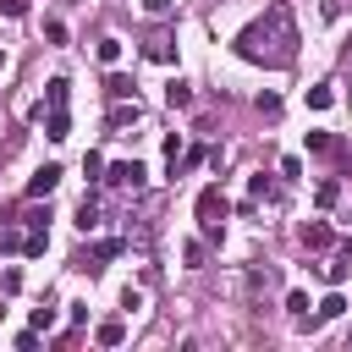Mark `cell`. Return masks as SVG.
Wrapping results in <instances>:
<instances>
[{"label":"cell","mask_w":352,"mask_h":352,"mask_svg":"<svg viewBox=\"0 0 352 352\" xmlns=\"http://www.w3.org/2000/svg\"><path fill=\"white\" fill-rule=\"evenodd\" d=\"M297 16H292V6L286 0H275V6H264L242 33H236V55L242 60H253V66H292L297 60Z\"/></svg>","instance_id":"6da1fadb"},{"label":"cell","mask_w":352,"mask_h":352,"mask_svg":"<svg viewBox=\"0 0 352 352\" xmlns=\"http://www.w3.org/2000/svg\"><path fill=\"white\" fill-rule=\"evenodd\" d=\"M226 214H231V198L220 187H204L198 192V226H204V236H220V220Z\"/></svg>","instance_id":"7a4b0ae2"},{"label":"cell","mask_w":352,"mask_h":352,"mask_svg":"<svg viewBox=\"0 0 352 352\" xmlns=\"http://www.w3.org/2000/svg\"><path fill=\"white\" fill-rule=\"evenodd\" d=\"M99 182H104V187H121V192H138V187L148 182V170H143L138 160H116V165H110Z\"/></svg>","instance_id":"3957f363"},{"label":"cell","mask_w":352,"mask_h":352,"mask_svg":"<svg viewBox=\"0 0 352 352\" xmlns=\"http://www.w3.org/2000/svg\"><path fill=\"white\" fill-rule=\"evenodd\" d=\"M121 248H126L121 236H104V242H94V248H82V253H77V270H104V258H116Z\"/></svg>","instance_id":"277c9868"},{"label":"cell","mask_w":352,"mask_h":352,"mask_svg":"<svg viewBox=\"0 0 352 352\" xmlns=\"http://www.w3.org/2000/svg\"><path fill=\"white\" fill-rule=\"evenodd\" d=\"M60 187V165H38L33 176H28V198H50Z\"/></svg>","instance_id":"5b68a950"},{"label":"cell","mask_w":352,"mask_h":352,"mask_svg":"<svg viewBox=\"0 0 352 352\" xmlns=\"http://www.w3.org/2000/svg\"><path fill=\"white\" fill-rule=\"evenodd\" d=\"M44 138H72V116H66V104H50V116H44Z\"/></svg>","instance_id":"8992f818"},{"label":"cell","mask_w":352,"mask_h":352,"mask_svg":"<svg viewBox=\"0 0 352 352\" xmlns=\"http://www.w3.org/2000/svg\"><path fill=\"white\" fill-rule=\"evenodd\" d=\"M330 242H336V231H330L324 220H308V226H302V248L319 253V248H330Z\"/></svg>","instance_id":"52a82bcc"},{"label":"cell","mask_w":352,"mask_h":352,"mask_svg":"<svg viewBox=\"0 0 352 352\" xmlns=\"http://www.w3.org/2000/svg\"><path fill=\"white\" fill-rule=\"evenodd\" d=\"M143 55H148V60H160V66H165V60H176V44H170V38H165V33H154V38H143Z\"/></svg>","instance_id":"ba28073f"},{"label":"cell","mask_w":352,"mask_h":352,"mask_svg":"<svg viewBox=\"0 0 352 352\" xmlns=\"http://www.w3.org/2000/svg\"><path fill=\"white\" fill-rule=\"evenodd\" d=\"M138 121V99H116L110 104V132H121V126H132Z\"/></svg>","instance_id":"9c48e42d"},{"label":"cell","mask_w":352,"mask_h":352,"mask_svg":"<svg viewBox=\"0 0 352 352\" xmlns=\"http://www.w3.org/2000/svg\"><path fill=\"white\" fill-rule=\"evenodd\" d=\"M94 341H99V346H121V341H126V319H104V324L94 330Z\"/></svg>","instance_id":"30bf717a"},{"label":"cell","mask_w":352,"mask_h":352,"mask_svg":"<svg viewBox=\"0 0 352 352\" xmlns=\"http://www.w3.org/2000/svg\"><path fill=\"white\" fill-rule=\"evenodd\" d=\"M165 104H170V110H187V104H192V88H187L182 77H170V82H165Z\"/></svg>","instance_id":"8fae6325"},{"label":"cell","mask_w":352,"mask_h":352,"mask_svg":"<svg viewBox=\"0 0 352 352\" xmlns=\"http://www.w3.org/2000/svg\"><path fill=\"white\" fill-rule=\"evenodd\" d=\"M314 204H319V209H336V204H341V182H336V176H324V182L314 187Z\"/></svg>","instance_id":"7c38bea8"},{"label":"cell","mask_w":352,"mask_h":352,"mask_svg":"<svg viewBox=\"0 0 352 352\" xmlns=\"http://www.w3.org/2000/svg\"><path fill=\"white\" fill-rule=\"evenodd\" d=\"M77 231H82V236H88V231H99V204H94V198H82V204H77Z\"/></svg>","instance_id":"4fadbf2b"},{"label":"cell","mask_w":352,"mask_h":352,"mask_svg":"<svg viewBox=\"0 0 352 352\" xmlns=\"http://www.w3.org/2000/svg\"><path fill=\"white\" fill-rule=\"evenodd\" d=\"M104 94H110V99H132V77H126V72H110V77H104Z\"/></svg>","instance_id":"5bb4252c"},{"label":"cell","mask_w":352,"mask_h":352,"mask_svg":"<svg viewBox=\"0 0 352 352\" xmlns=\"http://www.w3.org/2000/svg\"><path fill=\"white\" fill-rule=\"evenodd\" d=\"M66 99H72V82L66 77H50L44 82V104H66Z\"/></svg>","instance_id":"9a60e30c"},{"label":"cell","mask_w":352,"mask_h":352,"mask_svg":"<svg viewBox=\"0 0 352 352\" xmlns=\"http://www.w3.org/2000/svg\"><path fill=\"white\" fill-rule=\"evenodd\" d=\"M330 104H336L330 82H314V88H308V110H330Z\"/></svg>","instance_id":"2e32d148"},{"label":"cell","mask_w":352,"mask_h":352,"mask_svg":"<svg viewBox=\"0 0 352 352\" xmlns=\"http://www.w3.org/2000/svg\"><path fill=\"white\" fill-rule=\"evenodd\" d=\"M308 154H341V143L330 132H308Z\"/></svg>","instance_id":"e0dca14e"},{"label":"cell","mask_w":352,"mask_h":352,"mask_svg":"<svg viewBox=\"0 0 352 352\" xmlns=\"http://www.w3.org/2000/svg\"><path fill=\"white\" fill-rule=\"evenodd\" d=\"M94 55H99L104 66H116V60H121V38H99V44H94Z\"/></svg>","instance_id":"ac0fdd59"},{"label":"cell","mask_w":352,"mask_h":352,"mask_svg":"<svg viewBox=\"0 0 352 352\" xmlns=\"http://www.w3.org/2000/svg\"><path fill=\"white\" fill-rule=\"evenodd\" d=\"M44 248H50V231H28V236H22V253H28V258H38Z\"/></svg>","instance_id":"d6986e66"},{"label":"cell","mask_w":352,"mask_h":352,"mask_svg":"<svg viewBox=\"0 0 352 352\" xmlns=\"http://www.w3.org/2000/svg\"><path fill=\"white\" fill-rule=\"evenodd\" d=\"M341 314H346V297H341V292H330V297L319 302V319H341Z\"/></svg>","instance_id":"ffe728a7"},{"label":"cell","mask_w":352,"mask_h":352,"mask_svg":"<svg viewBox=\"0 0 352 352\" xmlns=\"http://www.w3.org/2000/svg\"><path fill=\"white\" fill-rule=\"evenodd\" d=\"M22 220H28V231H50V209H28Z\"/></svg>","instance_id":"44dd1931"},{"label":"cell","mask_w":352,"mask_h":352,"mask_svg":"<svg viewBox=\"0 0 352 352\" xmlns=\"http://www.w3.org/2000/svg\"><path fill=\"white\" fill-rule=\"evenodd\" d=\"M38 336H44V330H33V324H28V330L16 336V352H38Z\"/></svg>","instance_id":"7402d4cb"},{"label":"cell","mask_w":352,"mask_h":352,"mask_svg":"<svg viewBox=\"0 0 352 352\" xmlns=\"http://www.w3.org/2000/svg\"><path fill=\"white\" fill-rule=\"evenodd\" d=\"M182 258H187V270H198V264H204V242H187V248H182Z\"/></svg>","instance_id":"603a6c76"},{"label":"cell","mask_w":352,"mask_h":352,"mask_svg":"<svg viewBox=\"0 0 352 352\" xmlns=\"http://www.w3.org/2000/svg\"><path fill=\"white\" fill-rule=\"evenodd\" d=\"M44 38L50 44H66V22H44Z\"/></svg>","instance_id":"cb8c5ba5"},{"label":"cell","mask_w":352,"mask_h":352,"mask_svg":"<svg viewBox=\"0 0 352 352\" xmlns=\"http://www.w3.org/2000/svg\"><path fill=\"white\" fill-rule=\"evenodd\" d=\"M82 170H88V182H99V176H104V160H99V154H88V160H82Z\"/></svg>","instance_id":"d4e9b609"},{"label":"cell","mask_w":352,"mask_h":352,"mask_svg":"<svg viewBox=\"0 0 352 352\" xmlns=\"http://www.w3.org/2000/svg\"><path fill=\"white\" fill-rule=\"evenodd\" d=\"M248 192H253V198H270V192H275V187H270V182H264V170H258V176H253V182H248Z\"/></svg>","instance_id":"484cf974"},{"label":"cell","mask_w":352,"mask_h":352,"mask_svg":"<svg viewBox=\"0 0 352 352\" xmlns=\"http://www.w3.org/2000/svg\"><path fill=\"white\" fill-rule=\"evenodd\" d=\"M55 324V308H33V330H50Z\"/></svg>","instance_id":"4316f807"},{"label":"cell","mask_w":352,"mask_h":352,"mask_svg":"<svg viewBox=\"0 0 352 352\" xmlns=\"http://www.w3.org/2000/svg\"><path fill=\"white\" fill-rule=\"evenodd\" d=\"M16 248H22V236H16L11 226H6V231H0V253H16Z\"/></svg>","instance_id":"83f0119b"},{"label":"cell","mask_w":352,"mask_h":352,"mask_svg":"<svg viewBox=\"0 0 352 352\" xmlns=\"http://www.w3.org/2000/svg\"><path fill=\"white\" fill-rule=\"evenodd\" d=\"M0 11L6 16H28V0H0Z\"/></svg>","instance_id":"f1b7e54d"},{"label":"cell","mask_w":352,"mask_h":352,"mask_svg":"<svg viewBox=\"0 0 352 352\" xmlns=\"http://www.w3.org/2000/svg\"><path fill=\"white\" fill-rule=\"evenodd\" d=\"M170 6H176V0H143V11H148V16H165Z\"/></svg>","instance_id":"f546056e"},{"label":"cell","mask_w":352,"mask_h":352,"mask_svg":"<svg viewBox=\"0 0 352 352\" xmlns=\"http://www.w3.org/2000/svg\"><path fill=\"white\" fill-rule=\"evenodd\" d=\"M0 66H6V55H0Z\"/></svg>","instance_id":"4dcf8cb0"},{"label":"cell","mask_w":352,"mask_h":352,"mask_svg":"<svg viewBox=\"0 0 352 352\" xmlns=\"http://www.w3.org/2000/svg\"><path fill=\"white\" fill-rule=\"evenodd\" d=\"M0 319H6V308H0Z\"/></svg>","instance_id":"1f68e13d"}]
</instances>
